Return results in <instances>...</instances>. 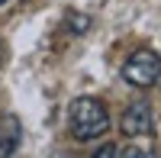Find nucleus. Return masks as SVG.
I'll use <instances>...</instances> for the list:
<instances>
[{
  "label": "nucleus",
  "instance_id": "obj_1",
  "mask_svg": "<svg viewBox=\"0 0 161 158\" xmlns=\"http://www.w3.org/2000/svg\"><path fill=\"white\" fill-rule=\"evenodd\" d=\"M68 123H71V136L77 142H93L106 136L110 129V113L97 97H77L71 103V113H68Z\"/></svg>",
  "mask_w": 161,
  "mask_h": 158
},
{
  "label": "nucleus",
  "instance_id": "obj_2",
  "mask_svg": "<svg viewBox=\"0 0 161 158\" xmlns=\"http://www.w3.org/2000/svg\"><path fill=\"white\" fill-rule=\"evenodd\" d=\"M158 77H161V55L152 48H136L123 65V81L132 87L145 90V87L158 84Z\"/></svg>",
  "mask_w": 161,
  "mask_h": 158
},
{
  "label": "nucleus",
  "instance_id": "obj_3",
  "mask_svg": "<svg viewBox=\"0 0 161 158\" xmlns=\"http://www.w3.org/2000/svg\"><path fill=\"white\" fill-rule=\"evenodd\" d=\"M123 136L126 139H145L155 129V113H152V103H145V100H136V103H129L126 113H123Z\"/></svg>",
  "mask_w": 161,
  "mask_h": 158
},
{
  "label": "nucleus",
  "instance_id": "obj_4",
  "mask_svg": "<svg viewBox=\"0 0 161 158\" xmlns=\"http://www.w3.org/2000/svg\"><path fill=\"white\" fill-rule=\"evenodd\" d=\"M19 139H23V123L13 113H3L0 116V158H10L16 152Z\"/></svg>",
  "mask_w": 161,
  "mask_h": 158
},
{
  "label": "nucleus",
  "instance_id": "obj_5",
  "mask_svg": "<svg viewBox=\"0 0 161 158\" xmlns=\"http://www.w3.org/2000/svg\"><path fill=\"white\" fill-rule=\"evenodd\" d=\"M68 29H71V36H84L87 29H90V16H84V13H68Z\"/></svg>",
  "mask_w": 161,
  "mask_h": 158
},
{
  "label": "nucleus",
  "instance_id": "obj_6",
  "mask_svg": "<svg viewBox=\"0 0 161 158\" xmlns=\"http://www.w3.org/2000/svg\"><path fill=\"white\" fill-rule=\"evenodd\" d=\"M113 155H129V158H145V155H152V149H139V145H132V142H126V145H113Z\"/></svg>",
  "mask_w": 161,
  "mask_h": 158
},
{
  "label": "nucleus",
  "instance_id": "obj_7",
  "mask_svg": "<svg viewBox=\"0 0 161 158\" xmlns=\"http://www.w3.org/2000/svg\"><path fill=\"white\" fill-rule=\"evenodd\" d=\"M3 58H7V52H3V42H0V68H3Z\"/></svg>",
  "mask_w": 161,
  "mask_h": 158
},
{
  "label": "nucleus",
  "instance_id": "obj_8",
  "mask_svg": "<svg viewBox=\"0 0 161 158\" xmlns=\"http://www.w3.org/2000/svg\"><path fill=\"white\" fill-rule=\"evenodd\" d=\"M0 3H7V0H0Z\"/></svg>",
  "mask_w": 161,
  "mask_h": 158
},
{
  "label": "nucleus",
  "instance_id": "obj_9",
  "mask_svg": "<svg viewBox=\"0 0 161 158\" xmlns=\"http://www.w3.org/2000/svg\"><path fill=\"white\" fill-rule=\"evenodd\" d=\"M158 81H161V77H158Z\"/></svg>",
  "mask_w": 161,
  "mask_h": 158
}]
</instances>
